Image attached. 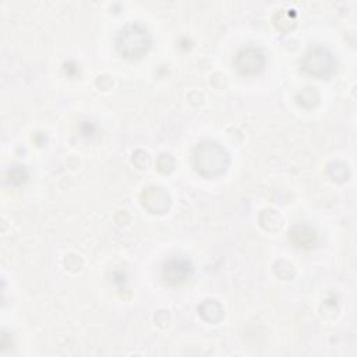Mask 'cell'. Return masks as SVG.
Returning a JSON list of instances; mask_svg holds the SVG:
<instances>
[{
	"mask_svg": "<svg viewBox=\"0 0 357 357\" xmlns=\"http://www.w3.org/2000/svg\"><path fill=\"white\" fill-rule=\"evenodd\" d=\"M289 240L296 248H311L317 241V233L307 225H297L289 230Z\"/></svg>",
	"mask_w": 357,
	"mask_h": 357,
	"instance_id": "7",
	"label": "cell"
},
{
	"mask_svg": "<svg viewBox=\"0 0 357 357\" xmlns=\"http://www.w3.org/2000/svg\"><path fill=\"white\" fill-rule=\"evenodd\" d=\"M297 100H298V105L304 107H312L318 102V93L315 92L314 88H305L298 93Z\"/></svg>",
	"mask_w": 357,
	"mask_h": 357,
	"instance_id": "10",
	"label": "cell"
},
{
	"mask_svg": "<svg viewBox=\"0 0 357 357\" xmlns=\"http://www.w3.org/2000/svg\"><path fill=\"white\" fill-rule=\"evenodd\" d=\"M114 43L120 54L128 59H137L144 56L151 47V35L142 24L131 22L119 29Z\"/></svg>",
	"mask_w": 357,
	"mask_h": 357,
	"instance_id": "2",
	"label": "cell"
},
{
	"mask_svg": "<svg viewBox=\"0 0 357 357\" xmlns=\"http://www.w3.org/2000/svg\"><path fill=\"white\" fill-rule=\"evenodd\" d=\"M198 311H199V315L208 321V322H219L223 315H225V311H223V307L216 301V300H212V298H208V300H204L199 307H198Z\"/></svg>",
	"mask_w": 357,
	"mask_h": 357,
	"instance_id": "8",
	"label": "cell"
},
{
	"mask_svg": "<svg viewBox=\"0 0 357 357\" xmlns=\"http://www.w3.org/2000/svg\"><path fill=\"white\" fill-rule=\"evenodd\" d=\"M26 178H28V172L25 170L24 166H13L6 172V180L8 184L20 185L25 183Z\"/></svg>",
	"mask_w": 357,
	"mask_h": 357,
	"instance_id": "9",
	"label": "cell"
},
{
	"mask_svg": "<svg viewBox=\"0 0 357 357\" xmlns=\"http://www.w3.org/2000/svg\"><path fill=\"white\" fill-rule=\"evenodd\" d=\"M229 152L215 141H202L194 151V166L204 177H216L226 172Z\"/></svg>",
	"mask_w": 357,
	"mask_h": 357,
	"instance_id": "1",
	"label": "cell"
},
{
	"mask_svg": "<svg viewBox=\"0 0 357 357\" xmlns=\"http://www.w3.org/2000/svg\"><path fill=\"white\" fill-rule=\"evenodd\" d=\"M301 68L314 77H328L336 68L335 54L325 46H311L301 57Z\"/></svg>",
	"mask_w": 357,
	"mask_h": 357,
	"instance_id": "3",
	"label": "cell"
},
{
	"mask_svg": "<svg viewBox=\"0 0 357 357\" xmlns=\"http://www.w3.org/2000/svg\"><path fill=\"white\" fill-rule=\"evenodd\" d=\"M233 64L241 74H257L265 66V56L257 46H244L236 53Z\"/></svg>",
	"mask_w": 357,
	"mask_h": 357,
	"instance_id": "5",
	"label": "cell"
},
{
	"mask_svg": "<svg viewBox=\"0 0 357 357\" xmlns=\"http://www.w3.org/2000/svg\"><path fill=\"white\" fill-rule=\"evenodd\" d=\"M192 273V264L185 257H173L162 266V280L169 286L183 284Z\"/></svg>",
	"mask_w": 357,
	"mask_h": 357,
	"instance_id": "4",
	"label": "cell"
},
{
	"mask_svg": "<svg viewBox=\"0 0 357 357\" xmlns=\"http://www.w3.org/2000/svg\"><path fill=\"white\" fill-rule=\"evenodd\" d=\"M173 165H174L173 158H172L169 153H162V155L159 156L158 162H156L158 169H159L160 172H163V173L170 172V170L173 169Z\"/></svg>",
	"mask_w": 357,
	"mask_h": 357,
	"instance_id": "11",
	"label": "cell"
},
{
	"mask_svg": "<svg viewBox=\"0 0 357 357\" xmlns=\"http://www.w3.org/2000/svg\"><path fill=\"white\" fill-rule=\"evenodd\" d=\"M141 202L151 213H165L170 206V197L162 187L151 185L142 191Z\"/></svg>",
	"mask_w": 357,
	"mask_h": 357,
	"instance_id": "6",
	"label": "cell"
}]
</instances>
